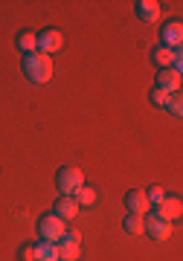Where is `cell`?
I'll use <instances>...</instances> for the list:
<instances>
[{
  "label": "cell",
  "instance_id": "cell-13",
  "mask_svg": "<svg viewBox=\"0 0 183 261\" xmlns=\"http://www.w3.org/2000/svg\"><path fill=\"white\" fill-rule=\"evenodd\" d=\"M180 56V49H169V47H154L151 49V61H154L160 70H172V64H174V58Z\"/></svg>",
  "mask_w": 183,
  "mask_h": 261
},
{
  "label": "cell",
  "instance_id": "cell-1",
  "mask_svg": "<svg viewBox=\"0 0 183 261\" xmlns=\"http://www.w3.org/2000/svg\"><path fill=\"white\" fill-rule=\"evenodd\" d=\"M24 75H27L32 84H47L53 79V58L44 56V53H27L24 56Z\"/></svg>",
  "mask_w": 183,
  "mask_h": 261
},
{
  "label": "cell",
  "instance_id": "cell-11",
  "mask_svg": "<svg viewBox=\"0 0 183 261\" xmlns=\"http://www.w3.org/2000/svg\"><path fill=\"white\" fill-rule=\"evenodd\" d=\"M53 252V244H44V241H38V244H24L18 252V258L20 261H41L44 255H50Z\"/></svg>",
  "mask_w": 183,
  "mask_h": 261
},
{
  "label": "cell",
  "instance_id": "cell-15",
  "mask_svg": "<svg viewBox=\"0 0 183 261\" xmlns=\"http://www.w3.org/2000/svg\"><path fill=\"white\" fill-rule=\"evenodd\" d=\"M15 44H18V49L27 56V53H35V32H20L18 38H15Z\"/></svg>",
  "mask_w": 183,
  "mask_h": 261
},
{
  "label": "cell",
  "instance_id": "cell-18",
  "mask_svg": "<svg viewBox=\"0 0 183 261\" xmlns=\"http://www.w3.org/2000/svg\"><path fill=\"white\" fill-rule=\"evenodd\" d=\"M169 96H172V93H166V90L154 87V90L148 93V99H151V105H154V108H166V105H169Z\"/></svg>",
  "mask_w": 183,
  "mask_h": 261
},
{
  "label": "cell",
  "instance_id": "cell-20",
  "mask_svg": "<svg viewBox=\"0 0 183 261\" xmlns=\"http://www.w3.org/2000/svg\"><path fill=\"white\" fill-rule=\"evenodd\" d=\"M146 197H148V203L151 206H157L166 197V192H163V186H151V189H146Z\"/></svg>",
  "mask_w": 183,
  "mask_h": 261
},
{
  "label": "cell",
  "instance_id": "cell-12",
  "mask_svg": "<svg viewBox=\"0 0 183 261\" xmlns=\"http://www.w3.org/2000/svg\"><path fill=\"white\" fill-rule=\"evenodd\" d=\"M53 215H55V218H61V221H73L76 215H79V203H76L73 197L61 195L53 203Z\"/></svg>",
  "mask_w": 183,
  "mask_h": 261
},
{
  "label": "cell",
  "instance_id": "cell-9",
  "mask_svg": "<svg viewBox=\"0 0 183 261\" xmlns=\"http://www.w3.org/2000/svg\"><path fill=\"white\" fill-rule=\"evenodd\" d=\"M154 215H157V218H163V221H169V224H172V221H177V218L183 215L180 197H163V200L157 203V212Z\"/></svg>",
  "mask_w": 183,
  "mask_h": 261
},
{
  "label": "cell",
  "instance_id": "cell-4",
  "mask_svg": "<svg viewBox=\"0 0 183 261\" xmlns=\"http://www.w3.org/2000/svg\"><path fill=\"white\" fill-rule=\"evenodd\" d=\"M79 238H82V235L76 232V229H73V232H64L58 241L53 244V255L58 261H79V255H82Z\"/></svg>",
  "mask_w": 183,
  "mask_h": 261
},
{
  "label": "cell",
  "instance_id": "cell-5",
  "mask_svg": "<svg viewBox=\"0 0 183 261\" xmlns=\"http://www.w3.org/2000/svg\"><path fill=\"white\" fill-rule=\"evenodd\" d=\"M64 47V35L58 32V29H41L35 35V49L38 53H44V56H50L53 58V53H58V49Z\"/></svg>",
  "mask_w": 183,
  "mask_h": 261
},
{
  "label": "cell",
  "instance_id": "cell-2",
  "mask_svg": "<svg viewBox=\"0 0 183 261\" xmlns=\"http://www.w3.org/2000/svg\"><path fill=\"white\" fill-rule=\"evenodd\" d=\"M82 186H84V174H82V168H76V166H61L58 171H55V189H58L61 195L73 197Z\"/></svg>",
  "mask_w": 183,
  "mask_h": 261
},
{
  "label": "cell",
  "instance_id": "cell-3",
  "mask_svg": "<svg viewBox=\"0 0 183 261\" xmlns=\"http://www.w3.org/2000/svg\"><path fill=\"white\" fill-rule=\"evenodd\" d=\"M35 232H38V238L44 244H55L61 235L67 232V226H64V221L61 218H55V215H41L38 218V224H35Z\"/></svg>",
  "mask_w": 183,
  "mask_h": 261
},
{
  "label": "cell",
  "instance_id": "cell-19",
  "mask_svg": "<svg viewBox=\"0 0 183 261\" xmlns=\"http://www.w3.org/2000/svg\"><path fill=\"white\" fill-rule=\"evenodd\" d=\"M166 111L172 113V116H180V113H183V102H180V93H172V96H169V105H166Z\"/></svg>",
  "mask_w": 183,
  "mask_h": 261
},
{
  "label": "cell",
  "instance_id": "cell-14",
  "mask_svg": "<svg viewBox=\"0 0 183 261\" xmlns=\"http://www.w3.org/2000/svg\"><path fill=\"white\" fill-rule=\"evenodd\" d=\"M154 87H160L166 93H177V90H180V73H174V70H160Z\"/></svg>",
  "mask_w": 183,
  "mask_h": 261
},
{
  "label": "cell",
  "instance_id": "cell-10",
  "mask_svg": "<svg viewBox=\"0 0 183 261\" xmlns=\"http://www.w3.org/2000/svg\"><path fill=\"white\" fill-rule=\"evenodd\" d=\"M134 12L143 23H157L160 20V3L157 0H137L134 3Z\"/></svg>",
  "mask_w": 183,
  "mask_h": 261
},
{
  "label": "cell",
  "instance_id": "cell-6",
  "mask_svg": "<svg viewBox=\"0 0 183 261\" xmlns=\"http://www.w3.org/2000/svg\"><path fill=\"white\" fill-rule=\"evenodd\" d=\"M143 232L154 241H166V238H172V224L157 215H148V218H143Z\"/></svg>",
  "mask_w": 183,
  "mask_h": 261
},
{
  "label": "cell",
  "instance_id": "cell-7",
  "mask_svg": "<svg viewBox=\"0 0 183 261\" xmlns=\"http://www.w3.org/2000/svg\"><path fill=\"white\" fill-rule=\"evenodd\" d=\"M125 209H128L131 215H148L151 212V203H148V197L143 189H131V192H125Z\"/></svg>",
  "mask_w": 183,
  "mask_h": 261
},
{
  "label": "cell",
  "instance_id": "cell-8",
  "mask_svg": "<svg viewBox=\"0 0 183 261\" xmlns=\"http://www.w3.org/2000/svg\"><path fill=\"white\" fill-rule=\"evenodd\" d=\"M160 44L163 47H169V49H180V44H183V27H180V20H169L163 29H160Z\"/></svg>",
  "mask_w": 183,
  "mask_h": 261
},
{
  "label": "cell",
  "instance_id": "cell-17",
  "mask_svg": "<svg viewBox=\"0 0 183 261\" xmlns=\"http://www.w3.org/2000/svg\"><path fill=\"white\" fill-rule=\"evenodd\" d=\"M122 229L128 235H143V215H128L122 221Z\"/></svg>",
  "mask_w": 183,
  "mask_h": 261
},
{
  "label": "cell",
  "instance_id": "cell-21",
  "mask_svg": "<svg viewBox=\"0 0 183 261\" xmlns=\"http://www.w3.org/2000/svg\"><path fill=\"white\" fill-rule=\"evenodd\" d=\"M41 261H58V258H55L53 252H50V255H44V258H41Z\"/></svg>",
  "mask_w": 183,
  "mask_h": 261
},
{
  "label": "cell",
  "instance_id": "cell-16",
  "mask_svg": "<svg viewBox=\"0 0 183 261\" xmlns=\"http://www.w3.org/2000/svg\"><path fill=\"white\" fill-rule=\"evenodd\" d=\"M73 200H76L79 206H93V203H96V189L82 186V189H79V192L73 195Z\"/></svg>",
  "mask_w": 183,
  "mask_h": 261
}]
</instances>
